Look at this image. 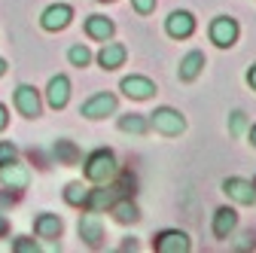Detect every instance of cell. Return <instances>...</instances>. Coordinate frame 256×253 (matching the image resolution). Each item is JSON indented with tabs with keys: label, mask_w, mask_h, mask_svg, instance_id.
Returning <instances> with one entry per match:
<instances>
[{
	"label": "cell",
	"mask_w": 256,
	"mask_h": 253,
	"mask_svg": "<svg viewBox=\"0 0 256 253\" xmlns=\"http://www.w3.org/2000/svg\"><path fill=\"white\" fill-rule=\"evenodd\" d=\"M82 171H86V177H88L92 183H107V180L116 177L119 165H116V156H113L110 150H94V152H88Z\"/></svg>",
	"instance_id": "obj_1"
},
{
	"label": "cell",
	"mask_w": 256,
	"mask_h": 253,
	"mask_svg": "<svg viewBox=\"0 0 256 253\" xmlns=\"http://www.w3.org/2000/svg\"><path fill=\"white\" fill-rule=\"evenodd\" d=\"M146 122L152 125L158 134H168V138H177V134L186 132V119H183V113L174 110V107H156Z\"/></svg>",
	"instance_id": "obj_2"
},
{
	"label": "cell",
	"mask_w": 256,
	"mask_h": 253,
	"mask_svg": "<svg viewBox=\"0 0 256 253\" xmlns=\"http://www.w3.org/2000/svg\"><path fill=\"white\" fill-rule=\"evenodd\" d=\"M235 40H238V22L229 16H216L210 22V43L220 49H229L235 46Z\"/></svg>",
	"instance_id": "obj_3"
},
{
	"label": "cell",
	"mask_w": 256,
	"mask_h": 253,
	"mask_svg": "<svg viewBox=\"0 0 256 253\" xmlns=\"http://www.w3.org/2000/svg\"><path fill=\"white\" fill-rule=\"evenodd\" d=\"M110 113H116V94H110V92L92 94V98L80 107V116H86V119H104Z\"/></svg>",
	"instance_id": "obj_4"
},
{
	"label": "cell",
	"mask_w": 256,
	"mask_h": 253,
	"mask_svg": "<svg viewBox=\"0 0 256 253\" xmlns=\"http://www.w3.org/2000/svg\"><path fill=\"white\" fill-rule=\"evenodd\" d=\"M152 247H156L158 253H186V250L192 247V241H189L186 232L168 229V232H158V235L152 238Z\"/></svg>",
	"instance_id": "obj_5"
},
{
	"label": "cell",
	"mask_w": 256,
	"mask_h": 253,
	"mask_svg": "<svg viewBox=\"0 0 256 253\" xmlns=\"http://www.w3.org/2000/svg\"><path fill=\"white\" fill-rule=\"evenodd\" d=\"M165 30H168V37H174V40H186V37L196 34V16L186 12V10H174L168 16V22H165Z\"/></svg>",
	"instance_id": "obj_6"
},
{
	"label": "cell",
	"mask_w": 256,
	"mask_h": 253,
	"mask_svg": "<svg viewBox=\"0 0 256 253\" xmlns=\"http://www.w3.org/2000/svg\"><path fill=\"white\" fill-rule=\"evenodd\" d=\"M12 98H16V107H18L22 116H28V119H37L40 116L43 104H40V94H37L34 86H18Z\"/></svg>",
	"instance_id": "obj_7"
},
{
	"label": "cell",
	"mask_w": 256,
	"mask_h": 253,
	"mask_svg": "<svg viewBox=\"0 0 256 253\" xmlns=\"http://www.w3.org/2000/svg\"><path fill=\"white\" fill-rule=\"evenodd\" d=\"M70 18H74V10L68 4H52V6L43 10L40 24H43V30H64L70 24Z\"/></svg>",
	"instance_id": "obj_8"
},
{
	"label": "cell",
	"mask_w": 256,
	"mask_h": 253,
	"mask_svg": "<svg viewBox=\"0 0 256 253\" xmlns=\"http://www.w3.org/2000/svg\"><path fill=\"white\" fill-rule=\"evenodd\" d=\"M46 101H49L52 110H64V107H68V101H70V80L64 76V74H58V76L49 80V86H46Z\"/></svg>",
	"instance_id": "obj_9"
},
{
	"label": "cell",
	"mask_w": 256,
	"mask_h": 253,
	"mask_svg": "<svg viewBox=\"0 0 256 253\" xmlns=\"http://www.w3.org/2000/svg\"><path fill=\"white\" fill-rule=\"evenodd\" d=\"M76 232H80V238H82L88 247H101V244H104V226H101V220H98V214H94V210L80 216Z\"/></svg>",
	"instance_id": "obj_10"
},
{
	"label": "cell",
	"mask_w": 256,
	"mask_h": 253,
	"mask_svg": "<svg viewBox=\"0 0 256 253\" xmlns=\"http://www.w3.org/2000/svg\"><path fill=\"white\" fill-rule=\"evenodd\" d=\"M0 183H4L6 189H24L28 183H30V171H28V165H22V162H4L0 165Z\"/></svg>",
	"instance_id": "obj_11"
},
{
	"label": "cell",
	"mask_w": 256,
	"mask_h": 253,
	"mask_svg": "<svg viewBox=\"0 0 256 253\" xmlns=\"http://www.w3.org/2000/svg\"><path fill=\"white\" fill-rule=\"evenodd\" d=\"M222 192L229 198H235L238 204H253L256 202V192H253V183L241 180V177H226L222 180Z\"/></svg>",
	"instance_id": "obj_12"
},
{
	"label": "cell",
	"mask_w": 256,
	"mask_h": 253,
	"mask_svg": "<svg viewBox=\"0 0 256 253\" xmlns=\"http://www.w3.org/2000/svg\"><path fill=\"white\" fill-rule=\"evenodd\" d=\"M119 88L128 94V98H134V101H146V98L156 94V82L146 80V76H125Z\"/></svg>",
	"instance_id": "obj_13"
},
{
	"label": "cell",
	"mask_w": 256,
	"mask_h": 253,
	"mask_svg": "<svg viewBox=\"0 0 256 253\" xmlns=\"http://www.w3.org/2000/svg\"><path fill=\"white\" fill-rule=\"evenodd\" d=\"M125 58H128V52H125L122 43H104V49L98 52V64L104 70H116V68L125 64Z\"/></svg>",
	"instance_id": "obj_14"
},
{
	"label": "cell",
	"mask_w": 256,
	"mask_h": 253,
	"mask_svg": "<svg viewBox=\"0 0 256 253\" xmlns=\"http://www.w3.org/2000/svg\"><path fill=\"white\" fill-rule=\"evenodd\" d=\"M113 22L107 18V16H88L86 18V34L92 37V40H101V43H107L110 37H113Z\"/></svg>",
	"instance_id": "obj_15"
},
{
	"label": "cell",
	"mask_w": 256,
	"mask_h": 253,
	"mask_svg": "<svg viewBox=\"0 0 256 253\" xmlns=\"http://www.w3.org/2000/svg\"><path fill=\"white\" fill-rule=\"evenodd\" d=\"M202 70H204V55H202L198 49H192L189 55H183L180 70H177V74H180V80H183V82H192V80H196Z\"/></svg>",
	"instance_id": "obj_16"
},
{
	"label": "cell",
	"mask_w": 256,
	"mask_h": 253,
	"mask_svg": "<svg viewBox=\"0 0 256 253\" xmlns=\"http://www.w3.org/2000/svg\"><path fill=\"white\" fill-rule=\"evenodd\" d=\"M238 226V214H235V208H220L216 214H214V235L216 238H229V232Z\"/></svg>",
	"instance_id": "obj_17"
},
{
	"label": "cell",
	"mask_w": 256,
	"mask_h": 253,
	"mask_svg": "<svg viewBox=\"0 0 256 253\" xmlns=\"http://www.w3.org/2000/svg\"><path fill=\"white\" fill-rule=\"evenodd\" d=\"M61 220L55 216V214H40L37 220H34V232H37V238H49V241H55L58 235H61Z\"/></svg>",
	"instance_id": "obj_18"
},
{
	"label": "cell",
	"mask_w": 256,
	"mask_h": 253,
	"mask_svg": "<svg viewBox=\"0 0 256 253\" xmlns=\"http://www.w3.org/2000/svg\"><path fill=\"white\" fill-rule=\"evenodd\" d=\"M113 202H116L113 198V189H92V192H86V198H82V208L98 214V210H107Z\"/></svg>",
	"instance_id": "obj_19"
},
{
	"label": "cell",
	"mask_w": 256,
	"mask_h": 253,
	"mask_svg": "<svg viewBox=\"0 0 256 253\" xmlns=\"http://www.w3.org/2000/svg\"><path fill=\"white\" fill-rule=\"evenodd\" d=\"M119 128L128 132V134H146L150 122L144 116H138V113H125V116H119Z\"/></svg>",
	"instance_id": "obj_20"
},
{
	"label": "cell",
	"mask_w": 256,
	"mask_h": 253,
	"mask_svg": "<svg viewBox=\"0 0 256 253\" xmlns=\"http://www.w3.org/2000/svg\"><path fill=\"white\" fill-rule=\"evenodd\" d=\"M113 216H116V223H138V204L134 202H113Z\"/></svg>",
	"instance_id": "obj_21"
},
{
	"label": "cell",
	"mask_w": 256,
	"mask_h": 253,
	"mask_svg": "<svg viewBox=\"0 0 256 253\" xmlns=\"http://www.w3.org/2000/svg\"><path fill=\"white\" fill-rule=\"evenodd\" d=\"M86 192H88V189H86L82 183H68V186H64V202H68V204H76V208H82Z\"/></svg>",
	"instance_id": "obj_22"
},
{
	"label": "cell",
	"mask_w": 256,
	"mask_h": 253,
	"mask_svg": "<svg viewBox=\"0 0 256 253\" xmlns=\"http://www.w3.org/2000/svg\"><path fill=\"white\" fill-rule=\"evenodd\" d=\"M68 58H70L74 68H86L88 61H92V52H88V46H80V43H76V46L68 49Z\"/></svg>",
	"instance_id": "obj_23"
},
{
	"label": "cell",
	"mask_w": 256,
	"mask_h": 253,
	"mask_svg": "<svg viewBox=\"0 0 256 253\" xmlns=\"http://www.w3.org/2000/svg\"><path fill=\"white\" fill-rule=\"evenodd\" d=\"M55 156H58L61 162H68V165L76 162V150H74V144H68V140H58V144H55Z\"/></svg>",
	"instance_id": "obj_24"
},
{
	"label": "cell",
	"mask_w": 256,
	"mask_h": 253,
	"mask_svg": "<svg viewBox=\"0 0 256 253\" xmlns=\"http://www.w3.org/2000/svg\"><path fill=\"white\" fill-rule=\"evenodd\" d=\"M244 125H247V116H244L241 110H235V113L229 116V132H232V134H241Z\"/></svg>",
	"instance_id": "obj_25"
},
{
	"label": "cell",
	"mask_w": 256,
	"mask_h": 253,
	"mask_svg": "<svg viewBox=\"0 0 256 253\" xmlns=\"http://www.w3.org/2000/svg\"><path fill=\"white\" fill-rule=\"evenodd\" d=\"M16 156H18L16 144H10V140H0V165H4V162H12Z\"/></svg>",
	"instance_id": "obj_26"
},
{
	"label": "cell",
	"mask_w": 256,
	"mask_h": 253,
	"mask_svg": "<svg viewBox=\"0 0 256 253\" xmlns=\"http://www.w3.org/2000/svg\"><path fill=\"white\" fill-rule=\"evenodd\" d=\"M12 250H16V253L37 250V241H34V238H16V241H12Z\"/></svg>",
	"instance_id": "obj_27"
},
{
	"label": "cell",
	"mask_w": 256,
	"mask_h": 253,
	"mask_svg": "<svg viewBox=\"0 0 256 253\" xmlns=\"http://www.w3.org/2000/svg\"><path fill=\"white\" fill-rule=\"evenodd\" d=\"M132 6L140 12V16H150L156 10V0H132Z\"/></svg>",
	"instance_id": "obj_28"
},
{
	"label": "cell",
	"mask_w": 256,
	"mask_h": 253,
	"mask_svg": "<svg viewBox=\"0 0 256 253\" xmlns=\"http://www.w3.org/2000/svg\"><path fill=\"white\" fill-rule=\"evenodd\" d=\"M247 86L256 92V64H250V70H247Z\"/></svg>",
	"instance_id": "obj_29"
},
{
	"label": "cell",
	"mask_w": 256,
	"mask_h": 253,
	"mask_svg": "<svg viewBox=\"0 0 256 253\" xmlns=\"http://www.w3.org/2000/svg\"><path fill=\"white\" fill-rule=\"evenodd\" d=\"M6 122H10V113H6V107H4V104H0V132L6 128Z\"/></svg>",
	"instance_id": "obj_30"
},
{
	"label": "cell",
	"mask_w": 256,
	"mask_h": 253,
	"mask_svg": "<svg viewBox=\"0 0 256 253\" xmlns=\"http://www.w3.org/2000/svg\"><path fill=\"white\" fill-rule=\"evenodd\" d=\"M247 138H250V144H253V146H256V125H253V128H250V132H247Z\"/></svg>",
	"instance_id": "obj_31"
},
{
	"label": "cell",
	"mask_w": 256,
	"mask_h": 253,
	"mask_svg": "<svg viewBox=\"0 0 256 253\" xmlns=\"http://www.w3.org/2000/svg\"><path fill=\"white\" fill-rule=\"evenodd\" d=\"M4 74H6V61H4V58H0V76H4Z\"/></svg>",
	"instance_id": "obj_32"
},
{
	"label": "cell",
	"mask_w": 256,
	"mask_h": 253,
	"mask_svg": "<svg viewBox=\"0 0 256 253\" xmlns=\"http://www.w3.org/2000/svg\"><path fill=\"white\" fill-rule=\"evenodd\" d=\"M253 192H256V180H253Z\"/></svg>",
	"instance_id": "obj_33"
},
{
	"label": "cell",
	"mask_w": 256,
	"mask_h": 253,
	"mask_svg": "<svg viewBox=\"0 0 256 253\" xmlns=\"http://www.w3.org/2000/svg\"><path fill=\"white\" fill-rule=\"evenodd\" d=\"M101 4H107V0H101Z\"/></svg>",
	"instance_id": "obj_34"
}]
</instances>
